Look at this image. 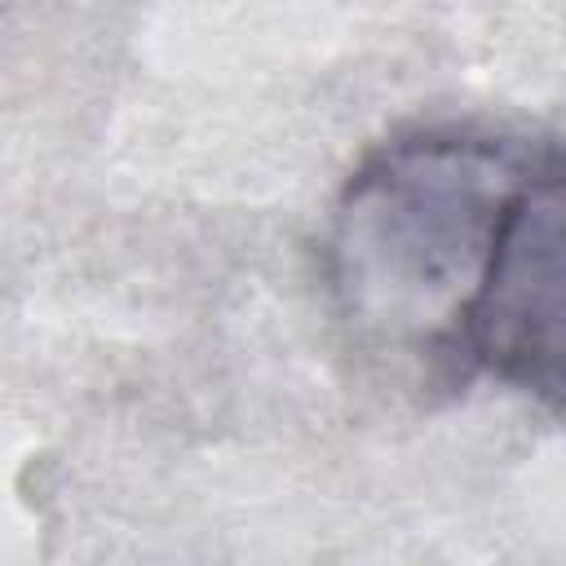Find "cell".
I'll use <instances>...</instances> for the list:
<instances>
[{
  "label": "cell",
  "instance_id": "2",
  "mask_svg": "<svg viewBox=\"0 0 566 566\" xmlns=\"http://www.w3.org/2000/svg\"><path fill=\"white\" fill-rule=\"evenodd\" d=\"M562 155L531 168L509 212L495 265L460 336V385L491 376L522 394L562 402Z\"/></svg>",
  "mask_w": 566,
  "mask_h": 566
},
{
  "label": "cell",
  "instance_id": "1",
  "mask_svg": "<svg viewBox=\"0 0 566 566\" xmlns=\"http://www.w3.org/2000/svg\"><path fill=\"white\" fill-rule=\"evenodd\" d=\"M557 142L482 128H416L345 181L327 283L340 314L460 385V336L495 265L522 181Z\"/></svg>",
  "mask_w": 566,
  "mask_h": 566
}]
</instances>
